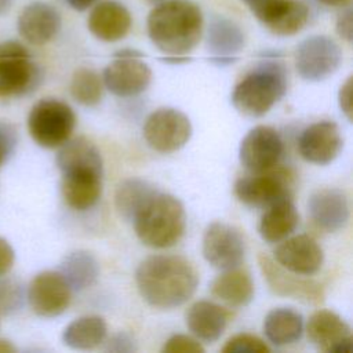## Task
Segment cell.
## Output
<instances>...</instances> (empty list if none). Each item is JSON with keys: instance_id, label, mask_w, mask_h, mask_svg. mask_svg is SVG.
Returning a JSON list of instances; mask_svg holds the SVG:
<instances>
[{"instance_id": "6da1fadb", "label": "cell", "mask_w": 353, "mask_h": 353, "mask_svg": "<svg viewBox=\"0 0 353 353\" xmlns=\"http://www.w3.org/2000/svg\"><path fill=\"white\" fill-rule=\"evenodd\" d=\"M199 272L185 256L154 254L138 265L135 284L142 299L152 307L171 310L186 303L199 285Z\"/></svg>"}, {"instance_id": "7a4b0ae2", "label": "cell", "mask_w": 353, "mask_h": 353, "mask_svg": "<svg viewBox=\"0 0 353 353\" xmlns=\"http://www.w3.org/2000/svg\"><path fill=\"white\" fill-rule=\"evenodd\" d=\"M203 12L190 0H164L154 4L146 28L150 41L165 55H188L203 34Z\"/></svg>"}, {"instance_id": "3957f363", "label": "cell", "mask_w": 353, "mask_h": 353, "mask_svg": "<svg viewBox=\"0 0 353 353\" xmlns=\"http://www.w3.org/2000/svg\"><path fill=\"white\" fill-rule=\"evenodd\" d=\"M139 241L150 248L175 245L186 229V212L179 199L156 192L132 219Z\"/></svg>"}, {"instance_id": "277c9868", "label": "cell", "mask_w": 353, "mask_h": 353, "mask_svg": "<svg viewBox=\"0 0 353 353\" xmlns=\"http://www.w3.org/2000/svg\"><path fill=\"white\" fill-rule=\"evenodd\" d=\"M287 91V72L281 62L266 59L250 70L234 87L232 103L248 117L266 114Z\"/></svg>"}, {"instance_id": "5b68a950", "label": "cell", "mask_w": 353, "mask_h": 353, "mask_svg": "<svg viewBox=\"0 0 353 353\" xmlns=\"http://www.w3.org/2000/svg\"><path fill=\"white\" fill-rule=\"evenodd\" d=\"M43 80L40 66L26 47L15 40L0 43V98L10 99L34 91Z\"/></svg>"}, {"instance_id": "8992f818", "label": "cell", "mask_w": 353, "mask_h": 353, "mask_svg": "<svg viewBox=\"0 0 353 353\" xmlns=\"http://www.w3.org/2000/svg\"><path fill=\"white\" fill-rule=\"evenodd\" d=\"M76 125L73 109L63 101L44 98L36 102L28 116L32 139L43 148L54 149L65 143Z\"/></svg>"}, {"instance_id": "52a82bcc", "label": "cell", "mask_w": 353, "mask_h": 353, "mask_svg": "<svg viewBox=\"0 0 353 353\" xmlns=\"http://www.w3.org/2000/svg\"><path fill=\"white\" fill-rule=\"evenodd\" d=\"M292 174L288 168L274 165L270 170L251 172L234 182L239 201L256 208H268L276 201L292 197Z\"/></svg>"}, {"instance_id": "ba28073f", "label": "cell", "mask_w": 353, "mask_h": 353, "mask_svg": "<svg viewBox=\"0 0 353 353\" xmlns=\"http://www.w3.org/2000/svg\"><path fill=\"white\" fill-rule=\"evenodd\" d=\"M189 117L175 108H159L143 123V138L156 152L172 153L183 148L192 137Z\"/></svg>"}, {"instance_id": "9c48e42d", "label": "cell", "mask_w": 353, "mask_h": 353, "mask_svg": "<svg viewBox=\"0 0 353 353\" xmlns=\"http://www.w3.org/2000/svg\"><path fill=\"white\" fill-rule=\"evenodd\" d=\"M142 55L131 48L116 52L114 59L103 69V85L121 98L143 92L152 81V69L141 59Z\"/></svg>"}, {"instance_id": "30bf717a", "label": "cell", "mask_w": 353, "mask_h": 353, "mask_svg": "<svg viewBox=\"0 0 353 353\" xmlns=\"http://www.w3.org/2000/svg\"><path fill=\"white\" fill-rule=\"evenodd\" d=\"M342 61L338 43L323 34L302 40L295 50V69L306 81H321L336 72Z\"/></svg>"}, {"instance_id": "8fae6325", "label": "cell", "mask_w": 353, "mask_h": 353, "mask_svg": "<svg viewBox=\"0 0 353 353\" xmlns=\"http://www.w3.org/2000/svg\"><path fill=\"white\" fill-rule=\"evenodd\" d=\"M258 265L269 290L274 295L310 305H319L324 301V290L316 280L284 269L274 258L262 252L258 255Z\"/></svg>"}, {"instance_id": "7c38bea8", "label": "cell", "mask_w": 353, "mask_h": 353, "mask_svg": "<svg viewBox=\"0 0 353 353\" xmlns=\"http://www.w3.org/2000/svg\"><path fill=\"white\" fill-rule=\"evenodd\" d=\"M203 256L218 270H228L243 263L245 241L237 228L226 222H211L203 234Z\"/></svg>"}, {"instance_id": "4fadbf2b", "label": "cell", "mask_w": 353, "mask_h": 353, "mask_svg": "<svg viewBox=\"0 0 353 353\" xmlns=\"http://www.w3.org/2000/svg\"><path fill=\"white\" fill-rule=\"evenodd\" d=\"M276 36H292L309 21V7L302 0H241Z\"/></svg>"}, {"instance_id": "5bb4252c", "label": "cell", "mask_w": 353, "mask_h": 353, "mask_svg": "<svg viewBox=\"0 0 353 353\" xmlns=\"http://www.w3.org/2000/svg\"><path fill=\"white\" fill-rule=\"evenodd\" d=\"M284 145L280 134L270 125L251 128L240 142L239 160L250 172H261L279 164Z\"/></svg>"}, {"instance_id": "9a60e30c", "label": "cell", "mask_w": 353, "mask_h": 353, "mask_svg": "<svg viewBox=\"0 0 353 353\" xmlns=\"http://www.w3.org/2000/svg\"><path fill=\"white\" fill-rule=\"evenodd\" d=\"M72 290L57 270L37 273L28 287L30 309L40 317H57L70 305Z\"/></svg>"}, {"instance_id": "2e32d148", "label": "cell", "mask_w": 353, "mask_h": 353, "mask_svg": "<svg viewBox=\"0 0 353 353\" xmlns=\"http://www.w3.org/2000/svg\"><path fill=\"white\" fill-rule=\"evenodd\" d=\"M306 334L309 342L327 353H352L353 335L350 325L335 312L316 310L307 320Z\"/></svg>"}, {"instance_id": "e0dca14e", "label": "cell", "mask_w": 353, "mask_h": 353, "mask_svg": "<svg viewBox=\"0 0 353 353\" xmlns=\"http://www.w3.org/2000/svg\"><path fill=\"white\" fill-rule=\"evenodd\" d=\"M342 146L343 139L339 127L331 120H320L307 125L298 139V150L302 159L317 165L334 161Z\"/></svg>"}, {"instance_id": "ac0fdd59", "label": "cell", "mask_w": 353, "mask_h": 353, "mask_svg": "<svg viewBox=\"0 0 353 353\" xmlns=\"http://www.w3.org/2000/svg\"><path fill=\"white\" fill-rule=\"evenodd\" d=\"M274 261L292 273L312 276L321 269L324 252L312 236L296 234L281 240L274 250Z\"/></svg>"}, {"instance_id": "d6986e66", "label": "cell", "mask_w": 353, "mask_h": 353, "mask_svg": "<svg viewBox=\"0 0 353 353\" xmlns=\"http://www.w3.org/2000/svg\"><path fill=\"white\" fill-rule=\"evenodd\" d=\"M307 211L313 223L330 233L343 229L350 218L347 194L338 188L314 190L307 200Z\"/></svg>"}, {"instance_id": "ffe728a7", "label": "cell", "mask_w": 353, "mask_h": 353, "mask_svg": "<svg viewBox=\"0 0 353 353\" xmlns=\"http://www.w3.org/2000/svg\"><path fill=\"white\" fill-rule=\"evenodd\" d=\"M62 25L58 10L44 1H32L23 7L18 17V32L21 37L33 44L43 46L51 41Z\"/></svg>"}, {"instance_id": "44dd1931", "label": "cell", "mask_w": 353, "mask_h": 353, "mask_svg": "<svg viewBox=\"0 0 353 353\" xmlns=\"http://www.w3.org/2000/svg\"><path fill=\"white\" fill-rule=\"evenodd\" d=\"M205 44L211 61L218 66H225L236 62L237 54L245 46V36L234 21L216 15L208 23Z\"/></svg>"}, {"instance_id": "7402d4cb", "label": "cell", "mask_w": 353, "mask_h": 353, "mask_svg": "<svg viewBox=\"0 0 353 353\" xmlns=\"http://www.w3.org/2000/svg\"><path fill=\"white\" fill-rule=\"evenodd\" d=\"M132 18L130 11L119 1L103 0L95 3L88 19V30L101 41L114 43L127 36Z\"/></svg>"}, {"instance_id": "603a6c76", "label": "cell", "mask_w": 353, "mask_h": 353, "mask_svg": "<svg viewBox=\"0 0 353 353\" xmlns=\"http://www.w3.org/2000/svg\"><path fill=\"white\" fill-rule=\"evenodd\" d=\"M230 312L211 301H197L185 312V323L189 331L207 343L218 341L228 327Z\"/></svg>"}, {"instance_id": "cb8c5ba5", "label": "cell", "mask_w": 353, "mask_h": 353, "mask_svg": "<svg viewBox=\"0 0 353 353\" xmlns=\"http://www.w3.org/2000/svg\"><path fill=\"white\" fill-rule=\"evenodd\" d=\"M102 175L94 171L62 174L61 190L65 203L77 211L91 208L102 194Z\"/></svg>"}, {"instance_id": "d4e9b609", "label": "cell", "mask_w": 353, "mask_h": 353, "mask_svg": "<svg viewBox=\"0 0 353 353\" xmlns=\"http://www.w3.org/2000/svg\"><path fill=\"white\" fill-rule=\"evenodd\" d=\"M57 165L62 174L73 171H94L103 174V161L97 145L85 137L68 139L59 146Z\"/></svg>"}, {"instance_id": "484cf974", "label": "cell", "mask_w": 353, "mask_h": 353, "mask_svg": "<svg viewBox=\"0 0 353 353\" xmlns=\"http://www.w3.org/2000/svg\"><path fill=\"white\" fill-rule=\"evenodd\" d=\"M210 292L216 299L230 306H245L254 298V281L251 274L240 266L222 270L210 284Z\"/></svg>"}, {"instance_id": "4316f807", "label": "cell", "mask_w": 353, "mask_h": 353, "mask_svg": "<svg viewBox=\"0 0 353 353\" xmlns=\"http://www.w3.org/2000/svg\"><path fill=\"white\" fill-rule=\"evenodd\" d=\"M298 223V210L292 197H287L268 207L259 221L258 232L266 243H280L296 229Z\"/></svg>"}, {"instance_id": "83f0119b", "label": "cell", "mask_w": 353, "mask_h": 353, "mask_svg": "<svg viewBox=\"0 0 353 353\" xmlns=\"http://www.w3.org/2000/svg\"><path fill=\"white\" fill-rule=\"evenodd\" d=\"M58 272L72 291H83L97 283L99 262L90 251L76 250L63 256Z\"/></svg>"}, {"instance_id": "f1b7e54d", "label": "cell", "mask_w": 353, "mask_h": 353, "mask_svg": "<svg viewBox=\"0 0 353 353\" xmlns=\"http://www.w3.org/2000/svg\"><path fill=\"white\" fill-rule=\"evenodd\" d=\"M303 317L291 307L272 309L263 320V334L274 346H287L301 339Z\"/></svg>"}, {"instance_id": "f546056e", "label": "cell", "mask_w": 353, "mask_h": 353, "mask_svg": "<svg viewBox=\"0 0 353 353\" xmlns=\"http://www.w3.org/2000/svg\"><path fill=\"white\" fill-rule=\"evenodd\" d=\"M108 325L101 316H81L63 330L62 342L76 350H90L106 339Z\"/></svg>"}, {"instance_id": "4dcf8cb0", "label": "cell", "mask_w": 353, "mask_h": 353, "mask_svg": "<svg viewBox=\"0 0 353 353\" xmlns=\"http://www.w3.org/2000/svg\"><path fill=\"white\" fill-rule=\"evenodd\" d=\"M157 192L154 185L141 178L121 181L114 192V207L120 218L132 222L137 212Z\"/></svg>"}, {"instance_id": "1f68e13d", "label": "cell", "mask_w": 353, "mask_h": 353, "mask_svg": "<svg viewBox=\"0 0 353 353\" xmlns=\"http://www.w3.org/2000/svg\"><path fill=\"white\" fill-rule=\"evenodd\" d=\"M70 95L84 106L97 105L103 92L102 77L91 68H79L70 79Z\"/></svg>"}, {"instance_id": "d6a6232c", "label": "cell", "mask_w": 353, "mask_h": 353, "mask_svg": "<svg viewBox=\"0 0 353 353\" xmlns=\"http://www.w3.org/2000/svg\"><path fill=\"white\" fill-rule=\"evenodd\" d=\"M221 350L222 353H269L270 347L259 336L241 332L230 336Z\"/></svg>"}, {"instance_id": "836d02e7", "label": "cell", "mask_w": 353, "mask_h": 353, "mask_svg": "<svg viewBox=\"0 0 353 353\" xmlns=\"http://www.w3.org/2000/svg\"><path fill=\"white\" fill-rule=\"evenodd\" d=\"M161 352L163 353H204V347L197 338H192L185 334H175L164 342Z\"/></svg>"}, {"instance_id": "e575fe53", "label": "cell", "mask_w": 353, "mask_h": 353, "mask_svg": "<svg viewBox=\"0 0 353 353\" xmlns=\"http://www.w3.org/2000/svg\"><path fill=\"white\" fill-rule=\"evenodd\" d=\"M22 302V292L18 283L11 280H0V313L7 314L15 312Z\"/></svg>"}, {"instance_id": "d590c367", "label": "cell", "mask_w": 353, "mask_h": 353, "mask_svg": "<svg viewBox=\"0 0 353 353\" xmlns=\"http://www.w3.org/2000/svg\"><path fill=\"white\" fill-rule=\"evenodd\" d=\"M17 142L18 135L14 125L0 121V165L14 153Z\"/></svg>"}, {"instance_id": "8d00e7d4", "label": "cell", "mask_w": 353, "mask_h": 353, "mask_svg": "<svg viewBox=\"0 0 353 353\" xmlns=\"http://www.w3.org/2000/svg\"><path fill=\"white\" fill-rule=\"evenodd\" d=\"M105 349L116 353H131L137 350V343L128 332H117L106 342Z\"/></svg>"}, {"instance_id": "74e56055", "label": "cell", "mask_w": 353, "mask_h": 353, "mask_svg": "<svg viewBox=\"0 0 353 353\" xmlns=\"http://www.w3.org/2000/svg\"><path fill=\"white\" fill-rule=\"evenodd\" d=\"M335 29L341 39L346 40L347 43L353 40V11L349 6H346L345 10L338 15Z\"/></svg>"}, {"instance_id": "f35d334b", "label": "cell", "mask_w": 353, "mask_h": 353, "mask_svg": "<svg viewBox=\"0 0 353 353\" xmlns=\"http://www.w3.org/2000/svg\"><path fill=\"white\" fill-rule=\"evenodd\" d=\"M352 76H349L345 83L341 85L339 92H338V102H339V108L341 110L345 113L347 120H352Z\"/></svg>"}, {"instance_id": "ab89813d", "label": "cell", "mask_w": 353, "mask_h": 353, "mask_svg": "<svg viewBox=\"0 0 353 353\" xmlns=\"http://www.w3.org/2000/svg\"><path fill=\"white\" fill-rule=\"evenodd\" d=\"M15 261V252L12 250V247L10 245V243L0 237V277L7 274Z\"/></svg>"}, {"instance_id": "60d3db41", "label": "cell", "mask_w": 353, "mask_h": 353, "mask_svg": "<svg viewBox=\"0 0 353 353\" xmlns=\"http://www.w3.org/2000/svg\"><path fill=\"white\" fill-rule=\"evenodd\" d=\"M98 0H66V3L76 11H85L92 7Z\"/></svg>"}, {"instance_id": "b9f144b4", "label": "cell", "mask_w": 353, "mask_h": 353, "mask_svg": "<svg viewBox=\"0 0 353 353\" xmlns=\"http://www.w3.org/2000/svg\"><path fill=\"white\" fill-rule=\"evenodd\" d=\"M317 1L330 7H346L350 3V0H317Z\"/></svg>"}, {"instance_id": "7bdbcfd3", "label": "cell", "mask_w": 353, "mask_h": 353, "mask_svg": "<svg viewBox=\"0 0 353 353\" xmlns=\"http://www.w3.org/2000/svg\"><path fill=\"white\" fill-rule=\"evenodd\" d=\"M15 350H17V347L11 342L0 339V353H11Z\"/></svg>"}, {"instance_id": "ee69618b", "label": "cell", "mask_w": 353, "mask_h": 353, "mask_svg": "<svg viewBox=\"0 0 353 353\" xmlns=\"http://www.w3.org/2000/svg\"><path fill=\"white\" fill-rule=\"evenodd\" d=\"M12 6V0H0V15L6 14Z\"/></svg>"}, {"instance_id": "f6af8a7d", "label": "cell", "mask_w": 353, "mask_h": 353, "mask_svg": "<svg viewBox=\"0 0 353 353\" xmlns=\"http://www.w3.org/2000/svg\"><path fill=\"white\" fill-rule=\"evenodd\" d=\"M145 1H148V3H150V4H159V3H161V1H164V0H145Z\"/></svg>"}]
</instances>
